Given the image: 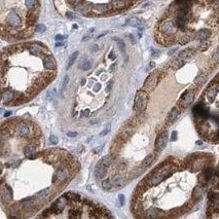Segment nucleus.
Wrapping results in <instances>:
<instances>
[{
  "mask_svg": "<svg viewBox=\"0 0 219 219\" xmlns=\"http://www.w3.org/2000/svg\"><path fill=\"white\" fill-rule=\"evenodd\" d=\"M148 102V96L146 92L138 91L135 96V101H134V109L137 111H142L145 109Z\"/></svg>",
  "mask_w": 219,
  "mask_h": 219,
  "instance_id": "nucleus-7",
  "label": "nucleus"
},
{
  "mask_svg": "<svg viewBox=\"0 0 219 219\" xmlns=\"http://www.w3.org/2000/svg\"><path fill=\"white\" fill-rule=\"evenodd\" d=\"M176 138H177V132L174 131L173 133H172V136H171V140L172 141H175Z\"/></svg>",
  "mask_w": 219,
  "mask_h": 219,
  "instance_id": "nucleus-33",
  "label": "nucleus"
},
{
  "mask_svg": "<svg viewBox=\"0 0 219 219\" xmlns=\"http://www.w3.org/2000/svg\"><path fill=\"white\" fill-rule=\"evenodd\" d=\"M113 40H115L116 42H117V45H118L119 49H121V52L124 53V52H126V45H124V41L120 40V39L117 38V37H113Z\"/></svg>",
  "mask_w": 219,
  "mask_h": 219,
  "instance_id": "nucleus-23",
  "label": "nucleus"
},
{
  "mask_svg": "<svg viewBox=\"0 0 219 219\" xmlns=\"http://www.w3.org/2000/svg\"><path fill=\"white\" fill-rule=\"evenodd\" d=\"M191 39V35L189 33H185V34H181L178 37V42L180 44H186L187 42H189Z\"/></svg>",
  "mask_w": 219,
  "mask_h": 219,
  "instance_id": "nucleus-19",
  "label": "nucleus"
},
{
  "mask_svg": "<svg viewBox=\"0 0 219 219\" xmlns=\"http://www.w3.org/2000/svg\"><path fill=\"white\" fill-rule=\"evenodd\" d=\"M39 5L34 0L0 2V37L11 41L29 38L35 30Z\"/></svg>",
  "mask_w": 219,
  "mask_h": 219,
  "instance_id": "nucleus-4",
  "label": "nucleus"
},
{
  "mask_svg": "<svg viewBox=\"0 0 219 219\" xmlns=\"http://www.w3.org/2000/svg\"><path fill=\"white\" fill-rule=\"evenodd\" d=\"M101 89V84L100 83H97L95 86V91H99Z\"/></svg>",
  "mask_w": 219,
  "mask_h": 219,
  "instance_id": "nucleus-41",
  "label": "nucleus"
},
{
  "mask_svg": "<svg viewBox=\"0 0 219 219\" xmlns=\"http://www.w3.org/2000/svg\"><path fill=\"white\" fill-rule=\"evenodd\" d=\"M64 39V36H62V35H57L56 36V40H63Z\"/></svg>",
  "mask_w": 219,
  "mask_h": 219,
  "instance_id": "nucleus-39",
  "label": "nucleus"
},
{
  "mask_svg": "<svg viewBox=\"0 0 219 219\" xmlns=\"http://www.w3.org/2000/svg\"><path fill=\"white\" fill-rule=\"evenodd\" d=\"M158 56H160V51L152 49V57H153V58H158Z\"/></svg>",
  "mask_w": 219,
  "mask_h": 219,
  "instance_id": "nucleus-32",
  "label": "nucleus"
},
{
  "mask_svg": "<svg viewBox=\"0 0 219 219\" xmlns=\"http://www.w3.org/2000/svg\"><path fill=\"white\" fill-rule=\"evenodd\" d=\"M178 115H179V109L177 108V107L172 108V110L169 112L168 116H167V123L168 124L174 123V121L176 120V118L178 117Z\"/></svg>",
  "mask_w": 219,
  "mask_h": 219,
  "instance_id": "nucleus-15",
  "label": "nucleus"
},
{
  "mask_svg": "<svg viewBox=\"0 0 219 219\" xmlns=\"http://www.w3.org/2000/svg\"><path fill=\"white\" fill-rule=\"evenodd\" d=\"M86 83V79H83V80H81V84H84Z\"/></svg>",
  "mask_w": 219,
  "mask_h": 219,
  "instance_id": "nucleus-45",
  "label": "nucleus"
},
{
  "mask_svg": "<svg viewBox=\"0 0 219 219\" xmlns=\"http://www.w3.org/2000/svg\"><path fill=\"white\" fill-rule=\"evenodd\" d=\"M68 81H69V77L68 76H66L65 77V80H64V84H63V89L66 88V86L68 84Z\"/></svg>",
  "mask_w": 219,
  "mask_h": 219,
  "instance_id": "nucleus-37",
  "label": "nucleus"
},
{
  "mask_svg": "<svg viewBox=\"0 0 219 219\" xmlns=\"http://www.w3.org/2000/svg\"><path fill=\"white\" fill-rule=\"evenodd\" d=\"M209 45H210V42L209 41H202V43H201V45L199 46V49L200 51H206L208 48H209Z\"/></svg>",
  "mask_w": 219,
  "mask_h": 219,
  "instance_id": "nucleus-25",
  "label": "nucleus"
},
{
  "mask_svg": "<svg viewBox=\"0 0 219 219\" xmlns=\"http://www.w3.org/2000/svg\"><path fill=\"white\" fill-rule=\"evenodd\" d=\"M193 114L196 116H198V117H207L209 115V111L207 107H205L204 105H202L201 103H199L193 107Z\"/></svg>",
  "mask_w": 219,
  "mask_h": 219,
  "instance_id": "nucleus-11",
  "label": "nucleus"
},
{
  "mask_svg": "<svg viewBox=\"0 0 219 219\" xmlns=\"http://www.w3.org/2000/svg\"><path fill=\"white\" fill-rule=\"evenodd\" d=\"M79 68L83 71H88L92 68V63L89 61H88V59H83L80 62V64H79Z\"/></svg>",
  "mask_w": 219,
  "mask_h": 219,
  "instance_id": "nucleus-20",
  "label": "nucleus"
},
{
  "mask_svg": "<svg viewBox=\"0 0 219 219\" xmlns=\"http://www.w3.org/2000/svg\"><path fill=\"white\" fill-rule=\"evenodd\" d=\"M109 131H110V127H107V128L105 129V130H103V132H102V133L100 134V136L101 137H103V136H105V135H107V134L109 133Z\"/></svg>",
  "mask_w": 219,
  "mask_h": 219,
  "instance_id": "nucleus-30",
  "label": "nucleus"
},
{
  "mask_svg": "<svg viewBox=\"0 0 219 219\" xmlns=\"http://www.w3.org/2000/svg\"><path fill=\"white\" fill-rule=\"evenodd\" d=\"M94 31H95V29H94V28H91V29H89L88 33L86 34V36H84L83 38V41H86V40H89V39L91 38L92 36H93Z\"/></svg>",
  "mask_w": 219,
  "mask_h": 219,
  "instance_id": "nucleus-26",
  "label": "nucleus"
},
{
  "mask_svg": "<svg viewBox=\"0 0 219 219\" xmlns=\"http://www.w3.org/2000/svg\"><path fill=\"white\" fill-rule=\"evenodd\" d=\"M109 4H110L111 8L120 9V8H126L127 6L133 5V4H135V3H134V2H128V1H112Z\"/></svg>",
  "mask_w": 219,
  "mask_h": 219,
  "instance_id": "nucleus-13",
  "label": "nucleus"
},
{
  "mask_svg": "<svg viewBox=\"0 0 219 219\" xmlns=\"http://www.w3.org/2000/svg\"><path fill=\"white\" fill-rule=\"evenodd\" d=\"M77 57H78V53H77V52H75V53H74V54L70 57V59H69V63H68V68H69V67H70V66L73 65V63H74V62H75V60L77 59Z\"/></svg>",
  "mask_w": 219,
  "mask_h": 219,
  "instance_id": "nucleus-24",
  "label": "nucleus"
},
{
  "mask_svg": "<svg viewBox=\"0 0 219 219\" xmlns=\"http://www.w3.org/2000/svg\"><path fill=\"white\" fill-rule=\"evenodd\" d=\"M213 61L214 62H217L218 61V52L216 51L215 53L213 54Z\"/></svg>",
  "mask_w": 219,
  "mask_h": 219,
  "instance_id": "nucleus-35",
  "label": "nucleus"
},
{
  "mask_svg": "<svg viewBox=\"0 0 219 219\" xmlns=\"http://www.w3.org/2000/svg\"><path fill=\"white\" fill-rule=\"evenodd\" d=\"M126 24L130 25L132 27H138L139 29H142V23H141V21L139 19L137 18H130L127 20Z\"/></svg>",
  "mask_w": 219,
  "mask_h": 219,
  "instance_id": "nucleus-17",
  "label": "nucleus"
},
{
  "mask_svg": "<svg viewBox=\"0 0 219 219\" xmlns=\"http://www.w3.org/2000/svg\"><path fill=\"white\" fill-rule=\"evenodd\" d=\"M207 77H208V74H206V73H201L200 75H199V76L195 79V83H196V84H199V86H200V84H203L206 80H207Z\"/></svg>",
  "mask_w": 219,
  "mask_h": 219,
  "instance_id": "nucleus-22",
  "label": "nucleus"
},
{
  "mask_svg": "<svg viewBox=\"0 0 219 219\" xmlns=\"http://www.w3.org/2000/svg\"><path fill=\"white\" fill-rule=\"evenodd\" d=\"M9 114H11V112H7V113H5V116H8Z\"/></svg>",
  "mask_w": 219,
  "mask_h": 219,
  "instance_id": "nucleus-46",
  "label": "nucleus"
},
{
  "mask_svg": "<svg viewBox=\"0 0 219 219\" xmlns=\"http://www.w3.org/2000/svg\"><path fill=\"white\" fill-rule=\"evenodd\" d=\"M153 67H154V63H153V62H150V63H149V67H148V70H149V69H152Z\"/></svg>",
  "mask_w": 219,
  "mask_h": 219,
  "instance_id": "nucleus-42",
  "label": "nucleus"
},
{
  "mask_svg": "<svg viewBox=\"0 0 219 219\" xmlns=\"http://www.w3.org/2000/svg\"><path fill=\"white\" fill-rule=\"evenodd\" d=\"M115 58H116V56H115V53H114V51H111L110 54H109V59L115 60Z\"/></svg>",
  "mask_w": 219,
  "mask_h": 219,
  "instance_id": "nucleus-34",
  "label": "nucleus"
},
{
  "mask_svg": "<svg viewBox=\"0 0 219 219\" xmlns=\"http://www.w3.org/2000/svg\"><path fill=\"white\" fill-rule=\"evenodd\" d=\"M211 36V31L208 29H203L198 33V37L201 41H206Z\"/></svg>",
  "mask_w": 219,
  "mask_h": 219,
  "instance_id": "nucleus-16",
  "label": "nucleus"
},
{
  "mask_svg": "<svg viewBox=\"0 0 219 219\" xmlns=\"http://www.w3.org/2000/svg\"><path fill=\"white\" fill-rule=\"evenodd\" d=\"M66 17L68 19H70V20H75L76 19V16L74 14V12H72V11H67L66 12Z\"/></svg>",
  "mask_w": 219,
  "mask_h": 219,
  "instance_id": "nucleus-27",
  "label": "nucleus"
},
{
  "mask_svg": "<svg viewBox=\"0 0 219 219\" xmlns=\"http://www.w3.org/2000/svg\"><path fill=\"white\" fill-rule=\"evenodd\" d=\"M156 83H158V73H152L146 78L145 83H144V88L148 89V91H151L155 86Z\"/></svg>",
  "mask_w": 219,
  "mask_h": 219,
  "instance_id": "nucleus-12",
  "label": "nucleus"
},
{
  "mask_svg": "<svg viewBox=\"0 0 219 219\" xmlns=\"http://www.w3.org/2000/svg\"><path fill=\"white\" fill-rule=\"evenodd\" d=\"M184 64H185V61H183V60L181 59H175L173 62L171 63V66L173 69H178V68H181L182 66H184Z\"/></svg>",
  "mask_w": 219,
  "mask_h": 219,
  "instance_id": "nucleus-21",
  "label": "nucleus"
},
{
  "mask_svg": "<svg viewBox=\"0 0 219 219\" xmlns=\"http://www.w3.org/2000/svg\"><path fill=\"white\" fill-rule=\"evenodd\" d=\"M206 219H218V192L217 177H214V188L209 193V206L206 213Z\"/></svg>",
  "mask_w": 219,
  "mask_h": 219,
  "instance_id": "nucleus-6",
  "label": "nucleus"
},
{
  "mask_svg": "<svg viewBox=\"0 0 219 219\" xmlns=\"http://www.w3.org/2000/svg\"><path fill=\"white\" fill-rule=\"evenodd\" d=\"M167 142H168V134H167L166 131H164L158 134V136L156 137L154 147H155L156 150H163L166 147Z\"/></svg>",
  "mask_w": 219,
  "mask_h": 219,
  "instance_id": "nucleus-9",
  "label": "nucleus"
},
{
  "mask_svg": "<svg viewBox=\"0 0 219 219\" xmlns=\"http://www.w3.org/2000/svg\"><path fill=\"white\" fill-rule=\"evenodd\" d=\"M129 37L131 38V41H132V43L133 44H135L136 43V39H135V37H134L132 34H129Z\"/></svg>",
  "mask_w": 219,
  "mask_h": 219,
  "instance_id": "nucleus-38",
  "label": "nucleus"
},
{
  "mask_svg": "<svg viewBox=\"0 0 219 219\" xmlns=\"http://www.w3.org/2000/svg\"><path fill=\"white\" fill-rule=\"evenodd\" d=\"M195 55V51L192 48H187V49H183L179 53V59L181 60H189L193 57Z\"/></svg>",
  "mask_w": 219,
  "mask_h": 219,
  "instance_id": "nucleus-14",
  "label": "nucleus"
},
{
  "mask_svg": "<svg viewBox=\"0 0 219 219\" xmlns=\"http://www.w3.org/2000/svg\"><path fill=\"white\" fill-rule=\"evenodd\" d=\"M49 142H51V144L55 145V144L58 143V138H57L56 136H51L49 137Z\"/></svg>",
  "mask_w": 219,
  "mask_h": 219,
  "instance_id": "nucleus-29",
  "label": "nucleus"
},
{
  "mask_svg": "<svg viewBox=\"0 0 219 219\" xmlns=\"http://www.w3.org/2000/svg\"><path fill=\"white\" fill-rule=\"evenodd\" d=\"M217 93H218V86H217V83H215L214 88L211 86V89H209L207 91V97L210 100H213L216 97V95H217Z\"/></svg>",
  "mask_w": 219,
  "mask_h": 219,
  "instance_id": "nucleus-18",
  "label": "nucleus"
},
{
  "mask_svg": "<svg viewBox=\"0 0 219 219\" xmlns=\"http://www.w3.org/2000/svg\"><path fill=\"white\" fill-rule=\"evenodd\" d=\"M77 171L71 154L45 148L40 129L32 121L17 118L0 126V205L9 219L35 215Z\"/></svg>",
  "mask_w": 219,
  "mask_h": 219,
  "instance_id": "nucleus-1",
  "label": "nucleus"
},
{
  "mask_svg": "<svg viewBox=\"0 0 219 219\" xmlns=\"http://www.w3.org/2000/svg\"><path fill=\"white\" fill-rule=\"evenodd\" d=\"M57 63L40 42L7 48L0 54V102L20 105L31 100L56 76Z\"/></svg>",
  "mask_w": 219,
  "mask_h": 219,
  "instance_id": "nucleus-3",
  "label": "nucleus"
},
{
  "mask_svg": "<svg viewBox=\"0 0 219 219\" xmlns=\"http://www.w3.org/2000/svg\"><path fill=\"white\" fill-rule=\"evenodd\" d=\"M35 219H114L101 205L74 192L57 199Z\"/></svg>",
  "mask_w": 219,
  "mask_h": 219,
  "instance_id": "nucleus-5",
  "label": "nucleus"
},
{
  "mask_svg": "<svg viewBox=\"0 0 219 219\" xmlns=\"http://www.w3.org/2000/svg\"><path fill=\"white\" fill-rule=\"evenodd\" d=\"M67 135H68L69 137H76L77 133H76V132H68V133H67Z\"/></svg>",
  "mask_w": 219,
  "mask_h": 219,
  "instance_id": "nucleus-36",
  "label": "nucleus"
},
{
  "mask_svg": "<svg viewBox=\"0 0 219 219\" xmlns=\"http://www.w3.org/2000/svg\"><path fill=\"white\" fill-rule=\"evenodd\" d=\"M112 86H113V83H112V81H109L108 86H106V92H107V93H109V92L111 91V89H112Z\"/></svg>",
  "mask_w": 219,
  "mask_h": 219,
  "instance_id": "nucleus-31",
  "label": "nucleus"
},
{
  "mask_svg": "<svg viewBox=\"0 0 219 219\" xmlns=\"http://www.w3.org/2000/svg\"><path fill=\"white\" fill-rule=\"evenodd\" d=\"M210 156L170 158L156 167L136 188L131 210L137 219H175L203 198L212 180Z\"/></svg>",
  "mask_w": 219,
  "mask_h": 219,
  "instance_id": "nucleus-2",
  "label": "nucleus"
},
{
  "mask_svg": "<svg viewBox=\"0 0 219 219\" xmlns=\"http://www.w3.org/2000/svg\"><path fill=\"white\" fill-rule=\"evenodd\" d=\"M176 51V48H174V49H172V51L171 52H169V55H172V54H173L174 53V52H175Z\"/></svg>",
  "mask_w": 219,
  "mask_h": 219,
  "instance_id": "nucleus-44",
  "label": "nucleus"
},
{
  "mask_svg": "<svg viewBox=\"0 0 219 219\" xmlns=\"http://www.w3.org/2000/svg\"><path fill=\"white\" fill-rule=\"evenodd\" d=\"M35 31H38V32H44V31H45V27H44L43 25H36V27H35Z\"/></svg>",
  "mask_w": 219,
  "mask_h": 219,
  "instance_id": "nucleus-28",
  "label": "nucleus"
},
{
  "mask_svg": "<svg viewBox=\"0 0 219 219\" xmlns=\"http://www.w3.org/2000/svg\"><path fill=\"white\" fill-rule=\"evenodd\" d=\"M193 98H195V96H193V93L186 91V92H184L183 95L181 96L179 104H180V105L182 106L183 108H186V107H188L191 103H192Z\"/></svg>",
  "mask_w": 219,
  "mask_h": 219,
  "instance_id": "nucleus-10",
  "label": "nucleus"
},
{
  "mask_svg": "<svg viewBox=\"0 0 219 219\" xmlns=\"http://www.w3.org/2000/svg\"><path fill=\"white\" fill-rule=\"evenodd\" d=\"M89 110H83V112H81V114H83V115H84V116H88V115H89Z\"/></svg>",
  "mask_w": 219,
  "mask_h": 219,
  "instance_id": "nucleus-40",
  "label": "nucleus"
},
{
  "mask_svg": "<svg viewBox=\"0 0 219 219\" xmlns=\"http://www.w3.org/2000/svg\"><path fill=\"white\" fill-rule=\"evenodd\" d=\"M115 67H116V63H114L113 65L110 67V71H114V70H115Z\"/></svg>",
  "mask_w": 219,
  "mask_h": 219,
  "instance_id": "nucleus-43",
  "label": "nucleus"
},
{
  "mask_svg": "<svg viewBox=\"0 0 219 219\" xmlns=\"http://www.w3.org/2000/svg\"><path fill=\"white\" fill-rule=\"evenodd\" d=\"M160 30H161V33L164 34V36H170L177 29H176L175 26H174L173 21H170V20H164V21H161V23L160 25Z\"/></svg>",
  "mask_w": 219,
  "mask_h": 219,
  "instance_id": "nucleus-8",
  "label": "nucleus"
}]
</instances>
